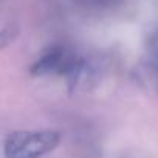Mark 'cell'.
Masks as SVG:
<instances>
[{
	"label": "cell",
	"instance_id": "6da1fadb",
	"mask_svg": "<svg viewBox=\"0 0 158 158\" xmlns=\"http://www.w3.org/2000/svg\"><path fill=\"white\" fill-rule=\"evenodd\" d=\"M85 60L74 50L65 45H51L33 62L30 73L33 76H64L70 87L79 84L85 74Z\"/></svg>",
	"mask_w": 158,
	"mask_h": 158
},
{
	"label": "cell",
	"instance_id": "7a4b0ae2",
	"mask_svg": "<svg viewBox=\"0 0 158 158\" xmlns=\"http://www.w3.org/2000/svg\"><path fill=\"white\" fill-rule=\"evenodd\" d=\"M60 143L57 130H16L3 141L5 158H40Z\"/></svg>",
	"mask_w": 158,
	"mask_h": 158
},
{
	"label": "cell",
	"instance_id": "3957f363",
	"mask_svg": "<svg viewBox=\"0 0 158 158\" xmlns=\"http://www.w3.org/2000/svg\"><path fill=\"white\" fill-rule=\"evenodd\" d=\"M144 62L158 71V31H153L147 37Z\"/></svg>",
	"mask_w": 158,
	"mask_h": 158
}]
</instances>
